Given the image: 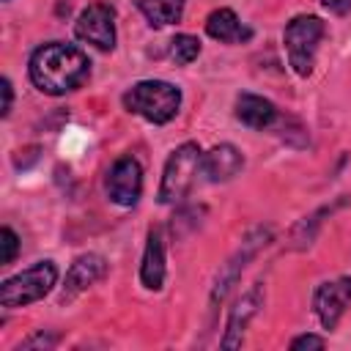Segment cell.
Segmentation results:
<instances>
[{"label":"cell","instance_id":"cell-1","mask_svg":"<svg viewBox=\"0 0 351 351\" xmlns=\"http://www.w3.org/2000/svg\"><path fill=\"white\" fill-rule=\"evenodd\" d=\"M88 74H90L88 55L63 41H49L38 47L30 58V80L41 93L49 96H63L80 88L88 80Z\"/></svg>","mask_w":351,"mask_h":351},{"label":"cell","instance_id":"cell-2","mask_svg":"<svg viewBox=\"0 0 351 351\" xmlns=\"http://www.w3.org/2000/svg\"><path fill=\"white\" fill-rule=\"evenodd\" d=\"M123 107L151 123H167L181 107V90L165 80H140L123 93Z\"/></svg>","mask_w":351,"mask_h":351},{"label":"cell","instance_id":"cell-3","mask_svg":"<svg viewBox=\"0 0 351 351\" xmlns=\"http://www.w3.org/2000/svg\"><path fill=\"white\" fill-rule=\"evenodd\" d=\"M324 33H326L324 22L313 14H299L285 25L282 41H285V49H288V63L299 77H310Z\"/></svg>","mask_w":351,"mask_h":351},{"label":"cell","instance_id":"cell-4","mask_svg":"<svg viewBox=\"0 0 351 351\" xmlns=\"http://www.w3.org/2000/svg\"><path fill=\"white\" fill-rule=\"evenodd\" d=\"M203 167V154L197 143H181L165 162L162 184H159V203L170 206L186 197V192L195 184L197 170Z\"/></svg>","mask_w":351,"mask_h":351},{"label":"cell","instance_id":"cell-5","mask_svg":"<svg viewBox=\"0 0 351 351\" xmlns=\"http://www.w3.org/2000/svg\"><path fill=\"white\" fill-rule=\"evenodd\" d=\"M58 282V266L52 261H38L36 266L8 277L0 285V304L3 307H25L30 302L44 299Z\"/></svg>","mask_w":351,"mask_h":351},{"label":"cell","instance_id":"cell-6","mask_svg":"<svg viewBox=\"0 0 351 351\" xmlns=\"http://www.w3.org/2000/svg\"><path fill=\"white\" fill-rule=\"evenodd\" d=\"M74 36L101 52L115 47V11L110 3H90L74 22Z\"/></svg>","mask_w":351,"mask_h":351},{"label":"cell","instance_id":"cell-7","mask_svg":"<svg viewBox=\"0 0 351 351\" xmlns=\"http://www.w3.org/2000/svg\"><path fill=\"white\" fill-rule=\"evenodd\" d=\"M269 239H271V228H255V230H250V233L244 236V241H241V247L236 250V255L219 269V274H217V280H214L211 304H219V302L228 296V291L236 285L239 274L244 271L247 261H252V255H255L263 244H269Z\"/></svg>","mask_w":351,"mask_h":351},{"label":"cell","instance_id":"cell-8","mask_svg":"<svg viewBox=\"0 0 351 351\" xmlns=\"http://www.w3.org/2000/svg\"><path fill=\"white\" fill-rule=\"evenodd\" d=\"M107 197L118 206H134L143 192V170L134 156H121L112 162L104 178Z\"/></svg>","mask_w":351,"mask_h":351},{"label":"cell","instance_id":"cell-9","mask_svg":"<svg viewBox=\"0 0 351 351\" xmlns=\"http://www.w3.org/2000/svg\"><path fill=\"white\" fill-rule=\"evenodd\" d=\"M348 304H351V277L326 280L315 288L313 307H315V315L321 318L324 329H335Z\"/></svg>","mask_w":351,"mask_h":351},{"label":"cell","instance_id":"cell-10","mask_svg":"<svg viewBox=\"0 0 351 351\" xmlns=\"http://www.w3.org/2000/svg\"><path fill=\"white\" fill-rule=\"evenodd\" d=\"M107 274V261L96 252H88V255H80L69 274H66V285H63V293H60V304H69L71 299H77L82 291H88L93 282H99L101 277Z\"/></svg>","mask_w":351,"mask_h":351},{"label":"cell","instance_id":"cell-11","mask_svg":"<svg viewBox=\"0 0 351 351\" xmlns=\"http://www.w3.org/2000/svg\"><path fill=\"white\" fill-rule=\"evenodd\" d=\"M263 302V288L261 282H255L247 293H241V299L236 302V307L228 315V326H225V337H222V348H239L244 340V329L252 321V315L258 313Z\"/></svg>","mask_w":351,"mask_h":351},{"label":"cell","instance_id":"cell-12","mask_svg":"<svg viewBox=\"0 0 351 351\" xmlns=\"http://www.w3.org/2000/svg\"><path fill=\"white\" fill-rule=\"evenodd\" d=\"M244 167V156L236 145L230 143H219L214 145L206 156H203V176L211 181V184H219V181H230L239 170Z\"/></svg>","mask_w":351,"mask_h":351},{"label":"cell","instance_id":"cell-13","mask_svg":"<svg viewBox=\"0 0 351 351\" xmlns=\"http://www.w3.org/2000/svg\"><path fill=\"white\" fill-rule=\"evenodd\" d=\"M140 280L148 291H159L162 282H165V236H162V228L148 230L143 266H140Z\"/></svg>","mask_w":351,"mask_h":351},{"label":"cell","instance_id":"cell-14","mask_svg":"<svg viewBox=\"0 0 351 351\" xmlns=\"http://www.w3.org/2000/svg\"><path fill=\"white\" fill-rule=\"evenodd\" d=\"M236 118L250 129H269L280 121L277 107L255 93H239L236 96Z\"/></svg>","mask_w":351,"mask_h":351},{"label":"cell","instance_id":"cell-15","mask_svg":"<svg viewBox=\"0 0 351 351\" xmlns=\"http://www.w3.org/2000/svg\"><path fill=\"white\" fill-rule=\"evenodd\" d=\"M206 33L222 44H241L252 38V30L247 25H241V19L236 16L233 8H217L208 14L206 19Z\"/></svg>","mask_w":351,"mask_h":351},{"label":"cell","instance_id":"cell-16","mask_svg":"<svg viewBox=\"0 0 351 351\" xmlns=\"http://www.w3.org/2000/svg\"><path fill=\"white\" fill-rule=\"evenodd\" d=\"M137 8L154 27H165L181 19L184 0H137Z\"/></svg>","mask_w":351,"mask_h":351},{"label":"cell","instance_id":"cell-17","mask_svg":"<svg viewBox=\"0 0 351 351\" xmlns=\"http://www.w3.org/2000/svg\"><path fill=\"white\" fill-rule=\"evenodd\" d=\"M329 211H332V208H321V211H315V214L304 217V219L291 230V241H293V247H296V250H304V247H310V244H313L315 230H318V225H321V217H324V214H329Z\"/></svg>","mask_w":351,"mask_h":351},{"label":"cell","instance_id":"cell-18","mask_svg":"<svg viewBox=\"0 0 351 351\" xmlns=\"http://www.w3.org/2000/svg\"><path fill=\"white\" fill-rule=\"evenodd\" d=\"M170 44H173V47H170V58H173L178 66H186V63H192V60L200 55V41H197L195 36H189V33L176 36Z\"/></svg>","mask_w":351,"mask_h":351},{"label":"cell","instance_id":"cell-19","mask_svg":"<svg viewBox=\"0 0 351 351\" xmlns=\"http://www.w3.org/2000/svg\"><path fill=\"white\" fill-rule=\"evenodd\" d=\"M3 263H14V258H16V252H19V239H16V233L11 230V228H3Z\"/></svg>","mask_w":351,"mask_h":351},{"label":"cell","instance_id":"cell-20","mask_svg":"<svg viewBox=\"0 0 351 351\" xmlns=\"http://www.w3.org/2000/svg\"><path fill=\"white\" fill-rule=\"evenodd\" d=\"M38 154H41V148H38V145H27V148H19V151L14 154V167H19V170H27L30 165H36V162H38Z\"/></svg>","mask_w":351,"mask_h":351},{"label":"cell","instance_id":"cell-21","mask_svg":"<svg viewBox=\"0 0 351 351\" xmlns=\"http://www.w3.org/2000/svg\"><path fill=\"white\" fill-rule=\"evenodd\" d=\"M52 346H58V335H49V332H36L33 337H27V340H22V346L19 348H52Z\"/></svg>","mask_w":351,"mask_h":351},{"label":"cell","instance_id":"cell-22","mask_svg":"<svg viewBox=\"0 0 351 351\" xmlns=\"http://www.w3.org/2000/svg\"><path fill=\"white\" fill-rule=\"evenodd\" d=\"M324 346H326V340L318 337V335H302V337L291 340V348H293V351H296V348H324Z\"/></svg>","mask_w":351,"mask_h":351},{"label":"cell","instance_id":"cell-23","mask_svg":"<svg viewBox=\"0 0 351 351\" xmlns=\"http://www.w3.org/2000/svg\"><path fill=\"white\" fill-rule=\"evenodd\" d=\"M321 5L326 11H332V14H337V16H343V14L351 11V0H321Z\"/></svg>","mask_w":351,"mask_h":351},{"label":"cell","instance_id":"cell-24","mask_svg":"<svg viewBox=\"0 0 351 351\" xmlns=\"http://www.w3.org/2000/svg\"><path fill=\"white\" fill-rule=\"evenodd\" d=\"M11 104H14V90H11L8 77H3V118L11 112Z\"/></svg>","mask_w":351,"mask_h":351}]
</instances>
